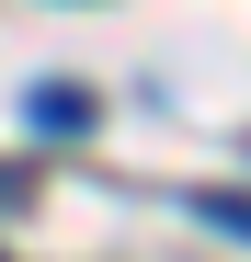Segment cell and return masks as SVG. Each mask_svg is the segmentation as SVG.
Wrapping results in <instances>:
<instances>
[{
	"mask_svg": "<svg viewBox=\"0 0 251 262\" xmlns=\"http://www.w3.org/2000/svg\"><path fill=\"white\" fill-rule=\"evenodd\" d=\"M23 114L46 125V137H92V92H80V80H46V92H34Z\"/></svg>",
	"mask_w": 251,
	"mask_h": 262,
	"instance_id": "cell-1",
	"label": "cell"
},
{
	"mask_svg": "<svg viewBox=\"0 0 251 262\" xmlns=\"http://www.w3.org/2000/svg\"><path fill=\"white\" fill-rule=\"evenodd\" d=\"M183 216H205L217 239H251V194H228V183H205V194H183Z\"/></svg>",
	"mask_w": 251,
	"mask_h": 262,
	"instance_id": "cell-2",
	"label": "cell"
},
{
	"mask_svg": "<svg viewBox=\"0 0 251 262\" xmlns=\"http://www.w3.org/2000/svg\"><path fill=\"white\" fill-rule=\"evenodd\" d=\"M0 205H23V171H0Z\"/></svg>",
	"mask_w": 251,
	"mask_h": 262,
	"instance_id": "cell-3",
	"label": "cell"
}]
</instances>
